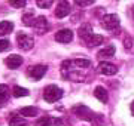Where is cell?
Instances as JSON below:
<instances>
[{
    "label": "cell",
    "mask_w": 134,
    "mask_h": 126,
    "mask_svg": "<svg viewBox=\"0 0 134 126\" xmlns=\"http://www.w3.org/2000/svg\"><path fill=\"white\" fill-rule=\"evenodd\" d=\"M61 97H63V91L60 87H57L55 85H49V86H46L45 91H43V98H45L46 102H55Z\"/></svg>",
    "instance_id": "cell-1"
},
{
    "label": "cell",
    "mask_w": 134,
    "mask_h": 126,
    "mask_svg": "<svg viewBox=\"0 0 134 126\" xmlns=\"http://www.w3.org/2000/svg\"><path fill=\"white\" fill-rule=\"evenodd\" d=\"M55 40L57 42H60V43H69V42H72L73 40V33L72 30H60V31H57V34H55Z\"/></svg>",
    "instance_id": "cell-6"
},
{
    "label": "cell",
    "mask_w": 134,
    "mask_h": 126,
    "mask_svg": "<svg viewBox=\"0 0 134 126\" xmlns=\"http://www.w3.org/2000/svg\"><path fill=\"white\" fill-rule=\"evenodd\" d=\"M97 70H98L100 74H104V76H113V74H116V71H118L116 65H113L112 62H107V61L98 64V68H97Z\"/></svg>",
    "instance_id": "cell-5"
},
{
    "label": "cell",
    "mask_w": 134,
    "mask_h": 126,
    "mask_svg": "<svg viewBox=\"0 0 134 126\" xmlns=\"http://www.w3.org/2000/svg\"><path fill=\"white\" fill-rule=\"evenodd\" d=\"M92 34H94V33H92V27L90 24H83V25L79 27V37H81L83 42H86Z\"/></svg>",
    "instance_id": "cell-12"
},
{
    "label": "cell",
    "mask_w": 134,
    "mask_h": 126,
    "mask_svg": "<svg viewBox=\"0 0 134 126\" xmlns=\"http://www.w3.org/2000/svg\"><path fill=\"white\" fill-rule=\"evenodd\" d=\"M70 14V5L67 2H60L57 6V10H55V16L57 18H66L67 15Z\"/></svg>",
    "instance_id": "cell-9"
},
{
    "label": "cell",
    "mask_w": 134,
    "mask_h": 126,
    "mask_svg": "<svg viewBox=\"0 0 134 126\" xmlns=\"http://www.w3.org/2000/svg\"><path fill=\"white\" fill-rule=\"evenodd\" d=\"M10 43L8 39H0V52H3V51H6V49H9Z\"/></svg>",
    "instance_id": "cell-23"
},
{
    "label": "cell",
    "mask_w": 134,
    "mask_h": 126,
    "mask_svg": "<svg viewBox=\"0 0 134 126\" xmlns=\"http://www.w3.org/2000/svg\"><path fill=\"white\" fill-rule=\"evenodd\" d=\"M33 27L37 30V33H40V34L46 33V31L49 30V24H48V21H46V18H45V16H39L37 20L34 21Z\"/></svg>",
    "instance_id": "cell-10"
},
{
    "label": "cell",
    "mask_w": 134,
    "mask_h": 126,
    "mask_svg": "<svg viewBox=\"0 0 134 126\" xmlns=\"http://www.w3.org/2000/svg\"><path fill=\"white\" fill-rule=\"evenodd\" d=\"M16 40H18V46L23 51H30V49L33 48V37L31 36H29V34L25 33H19L18 36H16Z\"/></svg>",
    "instance_id": "cell-4"
},
{
    "label": "cell",
    "mask_w": 134,
    "mask_h": 126,
    "mask_svg": "<svg viewBox=\"0 0 134 126\" xmlns=\"http://www.w3.org/2000/svg\"><path fill=\"white\" fill-rule=\"evenodd\" d=\"M12 93H14V97H16V98H19V97H27V95H29V91H27L25 87L15 86L14 91H12Z\"/></svg>",
    "instance_id": "cell-19"
},
{
    "label": "cell",
    "mask_w": 134,
    "mask_h": 126,
    "mask_svg": "<svg viewBox=\"0 0 134 126\" xmlns=\"http://www.w3.org/2000/svg\"><path fill=\"white\" fill-rule=\"evenodd\" d=\"M19 113L23 114V116H29V117H33V116H37L39 114V110L36 107H24V108H21Z\"/></svg>",
    "instance_id": "cell-17"
},
{
    "label": "cell",
    "mask_w": 134,
    "mask_h": 126,
    "mask_svg": "<svg viewBox=\"0 0 134 126\" xmlns=\"http://www.w3.org/2000/svg\"><path fill=\"white\" fill-rule=\"evenodd\" d=\"M51 5H52V0H37L39 8H49Z\"/></svg>",
    "instance_id": "cell-25"
},
{
    "label": "cell",
    "mask_w": 134,
    "mask_h": 126,
    "mask_svg": "<svg viewBox=\"0 0 134 126\" xmlns=\"http://www.w3.org/2000/svg\"><path fill=\"white\" fill-rule=\"evenodd\" d=\"M73 113H75L77 117H81V119L88 120V122H96V117H98V116H96L86 105H82V104L75 107V108H73Z\"/></svg>",
    "instance_id": "cell-3"
},
{
    "label": "cell",
    "mask_w": 134,
    "mask_h": 126,
    "mask_svg": "<svg viewBox=\"0 0 134 126\" xmlns=\"http://www.w3.org/2000/svg\"><path fill=\"white\" fill-rule=\"evenodd\" d=\"M45 73H46V67L45 65H34V67H30L29 70L30 77L34 79V80H40L45 76Z\"/></svg>",
    "instance_id": "cell-8"
},
{
    "label": "cell",
    "mask_w": 134,
    "mask_h": 126,
    "mask_svg": "<svg viewBox=\"0 0 134 126\" xmlns=\"http://www.w3.org/2000/svg\"><path fill=\"white\" fill-rule=\"evenodd\" d=\"M25 125H27V122H25L24 119H21L19 116L12 114V116L9 117V126H25Z\"/></svg>",
    "instance_id": "cell-18"
},
{
    "label": "cell",
    "mask_w": 134,
    "mask_h": 126,
    "mask_svg": "<svg viewBox=\"0 0 134 126\" xmlns=\"http://www.w3.org/2000/svg\"><path fill=\"white\" fill-rule=\"evenodd\" d=\"M75 3L77 6H88V5H92V0H76Z\"/></svg>",
    "instance_id": "cell-26"
},
{
    "label": "cell",
    "mask_w": 134,
    "mask_h": 126,
    "mask_svg": "<svg viewBox=\"0 0 134 126\" xmlns=\"http://www.w3.org/2000/svg\"><path fill=\"white\" fill-rule=\"evenodd\" d=\"M103 42H104V37H103V36H100V34H92L91 37L86 40V45L92 48V46H98V45H101Z\"/></svg>",
    "instance_id": "cell-15"
},
{
    "label": "cell",
    "mask_w": 134,
    "mask_h": 126,
    "mask_svg": "<svg viewBox=\"0 0 134 126\" xmlns=\"http://www.w3.org/2000/svg\"><path fill=\"white\" fill-rule=\"evenodd\" d=\"M36 126H63V120L58 117H42L40 120H37Z\"/></svg>",
    "instance_id": "cell-7"
},
{
    "label": "cell",
    "mask_w": 134,
    "mask_h": 126,
    "mask_svg": "<svg viewBox=\"0 0 134 126\" xmlns=\"http://www.w3.org/2000/svg\"><path fill=\"white\" fill-rule=\"evenodd\" d=\"M14 8H24L25 6V0H10L9 2Z\"/></svg>",
    "instance_id": "cell-24"
},
{
    "label": "cell",
    "mask_w": 134,
    "mask_h": 126,
    "mask_svg": "<svg viewBox=\"0 0 134 126\" xmlns=\"http://www.w3.org/2000/svg\"><path fill=\"white\" fill-rule=\"evenodd\" d=\"M9 97V87L6 85H0V102H5Z\"/></svg>",
    "instance_id": "cell-20"
},
{
    "label": "cell",
    "mask_w": 134,
    "mask_h": 126,
    "mask_svg": "<svg viewBox=\"0 0 134 126\" xmlns=\"http://www.w3.org/2000/svg\"><path fill=\"white\" fill-rule=\"evenodd\" d=\"M130 108H131V113L134 114V101H133V104H131V107H130Z\"/></svg>",
    "instance_id": "cell-28"
},
{
    "label": "cell",
    "mask_w": 134,
    "mask_h": 126,
    "mask_svg": "<svg viewBox=\"0 0 134 126\" xmlns=\"http://www.w3.org/2000/svg\"><path fill=\"white\" fill-rule=\"evenodd\" d=\"M72 64H75L77 68H88L91 65V61L90 59H75L72 61Z\"/></svg>",
    "instance_id": "cell-21"
},
{
    "label": "cell",
    "mask_w": 134,
    "mask_h": 126,
    "mask_svg": "<svg viewBox=\"0 0 134 126\" xmlns=\"http://www.w3.org/2000/svg\"><path fill=\"white\" fill-rule=\"evenodd\" d=\"M12 30H14V24H12L10 21H2V22H0V34H2V36L10 33Z\"/></svg>",
    "instance_id": "cell-16"
},
{
    "label": "cell",
    "mask_w": 134,
    "mask_h": 126,
    "mask_svg": "<svg viewBox=\"0 0 134 126\" xmlns=\"http://www.w3.org/2000/svg\"><path fill=\"white\" fill-rule=\"evenodd\" d=\"M101 25H103V28H106L107 31H116V30L119 28V18L113 14L104 15L103 20H101Z\"/></svg>",
    "instance_id": "cell-2"
},
{
    "label": "cell",
    "mask_w": 134,
    "mask_h": 126,
    "mask_svg": "<svg viewBox=\"0 0 134 126\" xmlns=\"http://www.w3.org/2000/svg\"><path fill=\"white\" fill-rule=\"evenodd\" d=\"M124 43H125V48H127V49L131 48V39H130V37H128V39H125V40H124Z\"/></svg>",
    "instance_id": "cell-27"
},
{
    "label": "cell",
    "mask_w": 134,
    "mask_h": 126,
    "mask_svg": "<svg viewBox=\"0 0 134 126\" xmlns=\"http://www.w3.org/2000/svg\"><path fill=\"white\" fill-rule=\"evenodd\" d=\"M133 14H134V9H133Z\"/></svg>",
    "instance_id": "cell-29"
},
{
    "label": "cell",
    "mask_w": 134,
    "mask_h": 126,
    "mask_svg": "<svg viewBox=\"0 0 134 126\" xmlns=\"http://www.w3.org/2000/svg\"><path fill=\"white\" fill-rule=\"evenodd\" d=\"M6 65H8V67L9 68H12V70H15V68H18L19 65H21V64H23V58H21V56H19V55H10V56H8V58H6Z\"/></svg>",
    "instance_id": "cell-11"
},
{
    "label": "cell",
    "mask_w": 134,
    "mask_h": 126,
    "mask_svg": "<svg viewBox=\"0 0 134 126\" xmlns=\"http://www.w3.org/2000/svg\"><path fill=\"white\" fill-rule=\"evenodd\" d=\"M115 52H116L115 46H113V45H109V46H106L104 49H101L100 52L97 53V56H98L100 59H106V58L113 56V55H115Z\"/></svg>",
    "instance_id": "cell-13"
},
{
    "label": "cell",
    "mask_w": 134,
    "mask_h": 126,
    "mask_svg": "<svg viewBox=\"0 0 134 126\" xmlns=\"http://www.w3.org/2000/svg\"><path fill=\"white\" fill-rule=\"evenodd\" d=\"M94 95H96V98L98 99L100 102H107V99H109V95H107V91H106L103 86H97L96 91H94Z\"/></svg>",
    "instance_id": "cell-14"
},
{
    "label": "cell",
    "mask_w": 134,
    "mask_h": 126,
    "mask_svg": "<svg viewBox=\"0 0 134 126\" xmlns=\"http://www.w3.org/2000/svg\"><path fill=\"white\" fill-rule=\"evenodd\" d=\"M23 21H24L25 25L33 27V25H34V16H33V14H25L24 16H23Z\"/></svg>",
    "instance_id": "cell-22"
}]
</instances>
